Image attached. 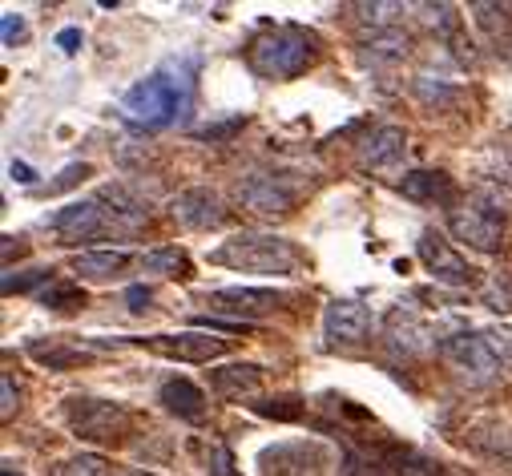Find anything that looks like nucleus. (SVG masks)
Listing matches in <instances>:
<instances>
[{
  "mask_svg": "<svg viewBox=\"0 0 512 476\" xmlns=\"http://www.w3.org/2000/svg\"><path fill=\"white\" fill-rule=\"evenodd\" d=\"M57 45H61V49H65V53H73V49H77V45H81V33H77V29H65V33H61V37H57Z\"/></svg>",
  "mask_w": 512,
  "mask_h": 476,
  "instance_id": "473e14b6",
  "label": "nucleus"
},
{
  "mask_svg": "<svg viewBox=\"0 0 512 476\" xmlns=\"http://www.w3.org/2000/svg\"><path fill=\"white\" fill-rule=\"evenodd\" d=\"M238 202H242V210L259 214V218H287L295 210V194L271 174H246L238 182Z\"/></svg>",
  "mask_w": 512,
  "mask_h": 476,
  "instance_id": "ddd939ff",
  "label": "nucleus"
},
{
  "mask_svg": "<svg viewBox=\"0 0 512 476\" xmlns=\"http://www.w3.org/2000/svg\"><path fill=\"white\" fill-rule=\"evenodd\" d=\"M420 13H424V25L436 29V33H452L456 29V13L448 5H420Z\"/></svg>",
  "mask_w": 512,
  "mask_h": 476,
  "instance_id": "c756f323",
  "label": "nucleus"
},
{
  "mask_svg": "<svg viewBox=\"0 0 512 476\" xmlns=\"http://www.w3.org/2000/svg\"><path fill=\"white\" fill-rule=\"evenodd\" d=\"M404 49H408V41L396 29L392 33H371V41H363V53L371 61H396V57H404Z\"/></svg>",
  "mask_w": 512,
  "mask_h": 476,
  "instance_id": "b1692460",
  "label": "nucleus"
},
{
  "mask_svg": "<svg viewBox=\"0 0 512 476\" xmlns=\"http://www.w3.org/2000/svg\"><path fill=\"white\" fill-rule=\"evenodd\" d=\"M315 53H319L315 33H307L299 25H279V29H267V33H259L250 41L246 61L267 81H291L315 61Z\"/></svg>",
  "mask_w": 512,
  "mask_h": 476,
  "instance_id": "7ed1b4c3",
  "label": "nucleus"
},
{
  "mask_svg": "<svg viewBox=\"0 0 512 476\" xmlns=\"http://www.w3.org/2000/svg\"><path fill=\"white\" fill-rule=\"evenodd\" d=\"M440 351L456 372H464L476 384H488L504 372V355H500L492 331H456L440 343Z\"/></svg>",
  "mask_w": 512,
  "mask_h": 476,
  "instance_id": "423d86ee",
  "label": "nucleus"
},
{
  "mask_svg": "<svg viewBox=\"0 0 512 476\" xmlns=\"http://www.w3.org/2000/svg\"><path fill=\"white\" fill-rule=\"evenodd\" d=\"M138 226H146V206L121 186H105L101 194L69 202L49 218V230L61 234L65 243H93V238L130 234Z\"/></svg>",
  "mask_w": 512,
  "mask_h": 476,
  "instance_id": "f257e3e1",
  "label": "nucleus"
},
{
  "mask_svg": "<svg viewBox=\"0 0 512 476\" xmlns=\"http://www.w3.org/2000/svg\"><path fill=\"white\" fill-rule=\"evenodd\" d=\"M383 339H388L396 351H404V355H420V351L432 347V327H428L416 311L396 307V311L388 315V323H383Z\"/></svg>",
  "mask_w": 512,
  "mask_h": 476,
  "instance_id": "f3484780",
  "label": "nucleus"
},
{
  "mask_svg": "<svg viewBox=\"0 0 512 476\" xmlns=\"http://www.w3.org/2000/svg\"><path fill=\"white\" fill-rule=\"evenodd\" d=\"M416 255H420V263L428 267V275H432L436 283H448V287H468V283H476V271L468 267V259H460L456 247L448 243L440 230H432V226L420 234Z\"/></svg>",
  "mask_w": 512,
  "mask_h": 476,
  "instance_id": "9d476101",
  "label": "nucleus"
},
{
  "mask_svg": "<svg viewBox=\"0 0 512 476\" xmlns=\"http://www.w3.org/2000/svg\"><path fill=\"white\" fill-rule=\"evenodd\" d=\"M65 424L73 428V436H81L89 444H121L134 428V412L121 404H109V400L73 396V400H65Z\"/></svg>",
  "mask_w": 512,
  "mask_h": 476,
  "instance_id": "39448f33",
  "label": "nucleus"
},
{
  "mask_svg": "<svg viewBox=\"0 0 512 476\" xmlns=\"http://www.w3.org/2000/svg\"><path fill=\"white\" fill-rule=\"evenodd\" d=\"M130 263H134L130 251H81V255H73V275L89 279V283H109Z\"/></svg>",
  "mask_w": 512,
  "mask_h": 476,
  "instance_id": "6ab92c4d",
  "label": "nucleus"
},
{
  "mask_svg": "<svg viewBox=\"0 0 512 476\" xmlns=\"http://www.w3.org/2000/svg\"><path fill=\"white\" fill-rule=\"evenodd\" d=\"M412 93H416L424 105H432V109H448V105L460 101V93H456L452 85H440V81L432 85L428 77H416V81H412Z\"/></svg>",
  "mask_w": 512,
  "mask_h": 476,
  "instance_id": "393cba45",
  "label": "nucleus"
},
{
  "mask_svg": "<svg viewBox=\"0 0 512 476\" xmlns=\"http://www.w3.org/2000/svg\"><path fill=\"white\" fill-rule=\"evenodd\" d=\"M194 93V65L190 61H166L150 77L134 81L121 93V113L125 122H134L142 130H166L174 117L190 105Z\"/></svg>",
  "mask_w": 512,
  "mask_h": 476,
  "instance_id": "f03ea898",
  "label": "nucleus"
},
{
  "mask_svg": "<svg viewBox=\"0 0 512 476\" xmlns=\"http://www.w3.org/2000/svg\"><path fill=\"white\" fill-rule=\"evenodd\" d=\"M158 404H162L170 416L186 420V424H202L206 412H210L206 392H202L194 380H182V376H174V380H166V384L158 388Z\"/></svg>",
  "mask_w": 512,
  "mask_h": 476,
  "instance_id": "dca6fc26",
  "label": "nucleus"
},
{
  "mask_svg": "<svg viewBox=\"0 0 512 476\" xmlns=\"http://www.w3.org/2000/svg\"><path fill=\"white\" fill-rule=\"evenodd\" d=\"M13 178H17V182H25V186H33V182H37V174H33L25 162H13Z\"/></svg>",
  "mask_w": 512,
  "mask_h": 476,
  "instance_id": "72a5a7b5",
  "label": "nucleus"
},
{
  "mask_svg": "<svg viewBox=\"0 0 512 476\" xmlns=\"http://www.w3.org/2000/svg\"><path fill=\"white\" fill-rule=\"evenodd\" d=\"M351 13L371 25L375 33H392L396 29V17H404V5H351Z\"/></svg>",
  "mask_w": 512,
  "mask_h": 476,
  "instance_id": "5701e85b",
  "label": "nucleus"
},
{
  "mask_svg": "<svg viewBox=\"0 0 512 476\" xmlns=\"http://www.w3.org/2000/svg\"><path fill=\"white\" fill-rule=\"evenodd\" d=\"M263 476H327L331 468V452L319 440H291V444H275L259 456Z\"/></svg>",
  "mask_w": 512,
  "mask_h": 476,
  "instance_id": "0eeeda50",
  "label": "nucleus"
},
{
  "mask_svg": "<svg viewBox=\"0 0 512 476\" xmlns=\"http://www.w3.org/2000/svg\"><path fill=\"white\" fill-rule=\"evenodd\" d=\"M400 190H404L412 202H452L456 182H452L444 170H412V174H404Z\"/></svg>",
  "mask_w": 512,
  "mask_h": 476,
  "instance_id": "aec40b11",
  "label": "nucleus"
},
{
  "mask_svg": "<svg viewBox=\"0 0 512 476\" xmlns=\"http://www.w3.org/2000/svg\"><path fill=\"white\" fill-rule=\"evenodd\" d=\"M146 347H154L158 355H170V360H182V364H210L218 355H226L230 339L222 335H206V331H178V335H150L142 339Z\"/></svg>",
  "mask_w": 512,
  "mask_h": 476,
  "instance_id": "f8f14e48",
  "label": "nucleus"
},
{
  "mask_svg": "<svg viewBox=\"0 0 512 476\" xmlns=\"http://www.w3.org/2000/svg\"><path fill=\"white\" fill-rule=\"evenodd\" d=\"M130 303H134V311H146L142 303H150V291H142V287H134V291H130Z\"/></svg>",
  "mask_w": 512,
  "mask_h": 476,
  "instance_id": "f704fd0d",
  "label": "nucleus"
},
{
  "mask_svg": "<svg viewBox=\"0 0 512 476\" xmlns=\"http://www.w3.org/2000/svg\"><path fill=\"white\" fill-rule=\"evenodd\" d=\"M125 476H158V472H125Z\"/></svg>",
  "mask_w": 512,
  "mask_h": 476,
  "instance_id": "e433bc0d",
  "label": "nucleus"
},
{
  "mask_svg": "<svg viewBox=\"0 0 512 476\" xmlns=\"http://www.w3.org/2000/svg\"><path fill=\"white\" fill-rule=\"evenodd\" d=\"M448 230L456 234V243L480 255H496L504 247V226L488 206H460L448 214Z\"/></svg>",
  "mask_w": 512,
  "mask_h": 476,
  "instance_id": "1a4fd4ad",
  "label": "nucleus"
},
{
  "mask_svg": "<svg viewBox=\"0 0 512 476\" xmlns=\"http://www.w3.org/2000/svg\"><path fill=\"white\" fill-rule=\"evenodd\" d=\"M142 275H162V279H186L190 263L178 247H158L150 255H142Z\"/></svg>",
  "mask_w": 512,
  "mask_h": 476,
  "instance_id": "4be33fe9",
  "label": "nucleus"
},
{
  "mask_svg": "<svg viewBox=\"0 0 512 476\" xmlns=\"http://www.w3.org/2000/svg\"><path fill=\"white\" fill-rule=\"evenodd\" d=\"M263 384V368L259 364H230V368H214L210 372V388L218 396H250L254 388Z\"/></svg>",
  "mask_w": 512,
  "mask_h": 476,
  "instance_id": "412c9836",
  "label": "nucleus"
},
{
  "mask_svg": "<svg viewBox=\"0 0 512 476\" xmlns=\"http://www.w3.org/2000/svg\"><path fill=\"white\" fill-rule=\"evenodd\" d=\"M170 218L182 226V230H214L226 222V210H222V198L206 186H194V190H182L174 202H170Z\"/></svg>",
  "mask_w": 512,
  "mask_h": 476,
  "instance_id": "2eb2a0df",
  "label": "nucleus"
},
{
  "mask_svg": "<svg viewBox=\"0 0 512 476\" xmlns=\"http://www.w3.org/2000/svg\"><path fill=\"white\" fill-rule=\"evenodd\" d=\"M375 319L363 303L355 299H335L327 303L323 311V335H327V347H363L367 335H371Z\"/></svg>",
  "mask_w": 512,
  "mask_h": 476,
  "instance_id": "9b49d317",
  "label": "nucleus"
},
{
  "mask_svg": "<svg viewBox=\"0 0 512 476\" xmlns=\"http://www.w3.org/2000/svg\"><path fill=\"white\" fill-rule=\"evenodd\" d=\"M206 303L234 319H263V315L279 311L287 303V295H279L271 287H222V291H210Z\"/></svg>",
  "mask_w": 512,
  "mask_h": 476,
  "instance_id": "4468645a",
  "label": "nucleus"
},
{
  "mask_svg": "<svg viewBox=\"0 0 512 476\" xmlns=\"http://www.w3.org/2000/svg\"><path fill=\"white\" fill-rule=\"evenodd\" d=\"M61 476H109V464L105 456H93V452H81V456H69Z\"/></svg>",
  "mask_w": 512,
  "mask_h": 476,
  "instance_id": "c85d7f7f",
  "label": "nucleus"
},
{
  "mask_svg": "<svg viewBox=\"0 0 512 476\" xmlns=\"http://www.w3.org/2000/svg\"><path fill=\"white\" fill-rule=\"evenodd\" d=\"M29 37V29H25V21L17 17V13H5V45L13 49V45H21Z\"/></svg>",
  "mask_w": 512,
  "mask_h": 476,
  "instance_id": "7c9ffc66",
  "label": "nucleus"
},
{
  "mask_svg": "<svg viewBox=\"0 0 512 476\" xmlns=\"http://www.w3.org/2000/svg\"><path fill=\"white\" fill-rule=\"evenodd\" d=\"M41 303L53 307V311H73V307L85 303V291H81L77 283H49V287L41 291Z\"/></svg>",
  "mask_w": 512,
  "mask_h": 476,
  "instance_id": "a878e982",
  "label": "nucleus"
},
{
  "mask_svg": "<svg viewBox=\"0 0 512 476\" xmlns=\"http://www.w3.org/2000/svg\"><path fill=\"white\" fill-rule=\"evenodd\" d=\"M210 263L230 267V271H246V275H291L299 267V251L295 243L279 234H263V230H242L210 255Z\"/></svg>",
  "mask_w": 512,
  "mask_h": 476,
  "instance_id": "20e7f679",
  "label": "nucleus"
},
{
  "mask_svg": "<svg viewBox=\"0 0 512 476\" xmlns=\"http://www.w3.org/2000/svg\"><path fill=\"white\" fill-rule=\"evenodd\" d=\"M472 13H476V25L484 33H492V41H500V33L512 29V9H504V5H472Z\"/></svg>",
  "mask_w": 512,
  "mask_h": 476,
  "instance_id": "bb28decb",
  "label": "nucleus"
},
{
  "mask_svg": "<svg viewBox=\"0 0 512 476\" xmlns=\"http://www.w3.org/2000/svg\"><path fill=\"white\" fill-rule=\"evenodd\" d=\"M198 452H202V468H206L210 476H234V472H230V468H234V460H230L226 444L206 440V444H198Z\"/></svg>",
  "mask_w": 512,
  "mask_h": 476,
  "instance_id": "cd10ccee",
  "label": "nucleus"
},
{
  "mask_svg": "<svg viewBox=\"0 0 512 476\" xmlns=\"http://www.w3.org/2000/svg\"><path fill=\"white\" fill-rule=\"evenodd\" d=\"M117 347L121 343H113V339H65V335H53V339H33L25 351H29V360H37L49 372H69V368L89 364V360H97V355L117 351Z\"/></svg>",
  "mask_w": 512,
  "mask_h": 476,
  "instance_id": "6e6552de",
  "label": "nucleus"
},
{
  "mask_svg": "<svg viewBox=\"0 0 512 476\" xmlns=\"http://www.w3.org/2000/svg\"><path fill=\"white\" fill-rule=\"evenodd\" d=\"M17 412V396H13V376H5V380H0V416H13Z\"/></svg>",
  "mask_w": 512,
  "mask_h": 476,
  "instance_id": "2f4dec72",
  "label": "nucleus"
},
{
  "mask_svg": "<svg viewBox=\"0 0 512 476\" xmlns=\"http://www.w3.org/2000/svg\"><path fill=\"white\" fill-rule=\"evenodd\" d=\"M404 146H408V138H404V130H396V126H379L363 146H359V170H392L400 158H404Z\"/></svg>",
  "mask_w": 512,
  "mask_h": 476,
  "instance_id": "a211bd4d",
  "label": "nucleus"
},
{
  "mask_svg": "<svg viewBox=\"0 0 512 476\" xmlns=\"http://www.w3.org/2000/svg\"><path fill=\"white\" fill-rule=\"evenodd\" d=\"M0 476H21V472H13V464H5V472H0Z\"/></svg>",
  "mask_w": 512,
  "mask_h": 476,
  "instance_id": "c9c22d12",
  "label": "nucleus"
}]
</instances>
